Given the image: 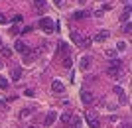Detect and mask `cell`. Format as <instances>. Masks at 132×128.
<instances>
[{"mask_svg": "<svg viewBox=\"0 0 132 128\" xmlns=\"http://www.w3.org/2000/svg\"><path fill=\"white\" fill-rule=\"evenodd\" d=\"M106 73H109L110 77H114V79H120L122 77V61L120 59H112L109 65V69H106Z\"/></svg>", "mask_w": 132, "mask_h": 128, "instance_id": "obj_1", "label": "cell"}, {"mask_svg": "<svg viewBox=\"0 0 132 128\" xmlns=\"http://www.w3.org/2000/svg\"><path fill=\"white\" fill-rule=\"evenodd\" d=\"M38 26L42 30H45V32H53V20H51V18H42Z\"/></svg>", "mask_w": 132, "mask_h": 128, "instance_id": "obj_2", "label": "cell"}, {"mask_svg": "<svg viewBox=\"0 0 132 128\" xmlns=\"http://www.w3.org/2000/svg\"><path fill=\"white\" fill-rule=\"evenodd\" d=\"M81 100H83V105L91 106L95 103V95L91 93V91H83V93H81Z\"/></svg>", "mask_w": 132, "mask_h": 128, "instance_id": "obj_3", "label": "cell"}, {"mask_svg": "<svg viewBox=\"0 0 132 128\" xmlns=\"http://www.w3.org/2000/svg\"><path fill=\"white\" fill-rule=\"evenodd\" d=\"M87 120L91 124V128H99V118H97V112L95 110H87Z\"/></svg>", "mask_w": 132, "mask_h": 128, "instance_id": "obj_4", "label": "cell"}, {"mask_svg": "<svg viewBox=\"0 0 132 128\" xmlns=\"http://www.w3.org/2000/svg\"><path fill=\"white\" fill-rule=\"evenodd\" d=\"M110 38V32L109 30H101L97 36H95V41H99V44H103V41H106V39Z\"/></svg>", "mask_w": 132, "mask_h": 128, "instance_id": "obj_5", "label": "cell"}, {"mask_svg": "<svg viewBox=\"0 0 132 128\" xmlns=\"http://www.w3.org/2000/svg\"><path fill=\"white\" fill-rule=\"evenodd\" d=\"M14 47H16V51H18V53H20V55H24V53H28V51H30V47H28V45L24 44L22 39H18Z\"/></svg>", "mask_w": 132, "mask_h": 128, "instance_id": "obj_6", "label": "cell"}, {"mask_svg": "<svg viewBox=\"0 0 132 128\" xmlns=\"http://www.w3.org/2000/svg\"><path fill=\"white\" fill-rule=\"evenodd\" d=\"M55 118H57V112L50 110V112H47V116H45V120H44V124H45V126H51V124L55 122Z\"/></svg>", "mask_w": 132, "mask_h": 128, "instance_id": "obj_7", "label": "cell"}, {"mask_svg": "<svg viewBox=\"0 0 132 128\" xmlns=\"http://www.w3.org/2000/svg\"><path fill=\"white\" fill-rule=\"evenodd\" d=\"M51 91H53V93H63V91H65V87H63V83H61V81H53V83H51Z\"/></svg>", "mask_w": 132, "mask_h": 128, "instance_id": "obj_8", "label": "cell"}, {"mask_svg": "<svg viewBox=\"0 0 132 128\" xmlns=\"http://www.w3.org/2000/svg\"><path fill=\"white\" fill-rule=\"evenodd\" d=\"M79 63H81V69H83V71H87L89 67H91V57L83 55V57H81V61H79Z\"/></svg>", "mask_w": 132, "mask_h": 128, "instance_id": "obj_9", "label": "cell"}, {"mask_svg": "<svg viewBox=\"0 0 132 128\" xmlns=\"http://www.w3.org/2000/svg\"><path fill=\"white\" fill-rule=\"evenodd\" d=\"M87 16H89L87 10H77V12H73V18H75V20H83V18H87Z\"/></svg>", "mask_w": 132, "mask_h": 128, "instance_id": "obj_10", "label": "cell"}, {"mask_svg": "<svg viewBox=\"0 0 132 128\" xmlns=\"http://www.w3.org/2000/svg\"><path fill=\"white\" fill-rule=\"evenodd\" d=\"M20 77H22V69H20V67H14V69H12V81H20Z\"/></svg>", "mask_w": 132, "mask_h": 128, "instance_id": "obj_11", "label": "cell"}, {"mask_svg": "<svg viewBox=\"0 0 132 128\" xmlns=\"http://www.w3.org/2000/svg\"><path fill=\"white\" fill-rule=\"evenodd\" d=\"M130 12H132V8H130V6H126V8H124V12H122V16H120V22H128Z\"/></svg>", "mask_w": 132, "mask_h": 128, "instance_id": "obj_12", "label": "cell"}, {"mask_svg": "<svg viewBox=\"0 0 132 128\" xmlns=\"http://www.w3.org/2000/svg\"><path fill=\"white\" fill-rule=\"evenodd\" d=\"M91 41H93L91 38L83 36V38H81V41H79V47H89V45H91Z\"/></svg>", "mask_w": 132, "mask_h": 128, "instance_id": "obj_13", "label": "cell"}, {"mask_svg": "<svg viewBox=\"0 0 132 128\" xmlns=\"http://www.w3.org/2000/svg\"><path fill=\"white\" fill-rule=\"evenodd\" d=\"M34 8L36 10H45V0H34Z\"/></svg>", "mask_w": 132, "mask_h": 128, "instance_id": "obj_14", "label": "cell"}, {"mask_svg": "<svg viewBox=\"0 0 132 128\" xmlns=\"http://www.w3.org/2000/svg\"><path fill=\"white\" fill-rule=\"evenodd\" d=\"M105 55L109 57V59H114L116 57V49L114 47H109V49H105Z\"/></svg>", "mask_w": 132, "mask_h": 128, "instance_id": "obj_15", "label": "cell"}, {"mask_svg": "<svg viewBox=\"0 0 132 128\" xmlns=\"http://www.w3.org/2000/svg\"><path fill=\"white\" fill-rule=\"evenodd\" d=\"M67 53H69V47H67V44L61 41L59 44V55H67Z\"/></svg>", "mask_w": 132, "mask_h": 128, "instance_id": "obj_16", "label": "cell"}, {"mask_svg": "<svg viewBox=\"0 0 132 128\" xmlns=\"http://www.w3.org/2000/svg\"><path fill=\"white\" fill-rule=\"evenodd\" d=\"M71 116H73V114H71V112H69V110H67V112H63V116H61V122H63V124H69V120H71Z\"/></svg>", "mask_w": 132, "mask_h": 128, "instance_id": "obj_17", "label": "cell"}, {"mask_svg": "<svg viewBox=\"0 0 132 128\" xmlns=\"http://www.w3.org/2000/svg\"><path fill=\"white\" fill-rule=\"evenodd\" d=\"M81 38H83V36H81L79 32H71V39H73L77 45H79V41H81Z\"/></svg>", "mask_w": 132, "mask_h": 128, "instance_id": "obj_18", "label": "cell"}, {"mask_svg": "<svg viewBox=\"0 0 132 128\" xmlns=\"http://www.w3.org/2000/svg\"><path fill=\"white\" fill-rule=\"evenodd\" d=\"M61 65L65 67V69H69V67H71V55H65V57H63V63H61Z\"/></svg>", "mask_w": 132, "mask_h": 128, "instance_id": "obj_19", "label": "cell"}, {"mask_svg": "<svg viewBox=\"0 0 132 128\" xmlns=\"http://www.w3.org/2000/svg\"><path fill=\"white\" fill-rule=\"evenodd\" d=\"M122 32H124V33H132V24H130V22H124V26H122Z\"/></svg>", "mask_w": 132, "mask_h": 128, "instance_id": "obj_20", "label": "cell"}, {"mask_svg": "<svg viewBox=\"0 0 132 128\" xmlns=\"http://www.w3.org/2000/svg\"><path fill=\"white\" fill-rule=\"evenodd\" d=\"M116 49H118V51H126L128 49L126 41H118V44H116Z\"/></svg>", "mask_w": 132, "mask_h": 128, "instance_id": "obj_21", "label": "cell"}, {"mask_svg": "<svg viewBox=\"0 0 132 128\" xmlns=\"http://www.w3.org/2000/svg\"><path fill=\"white\" fill-rule=\"evenodd\" d=\"M69 122H73V128H81V120H79L77 116H71V120Z\"/></svg>", "mask_w": 132, "mask_h": 128, "instance_id": "obj_22", "label": "cell"}, {"mask_svg": "<svg viewBox=\"0 0 132 128\" xmlns=\"http://www.w3.org/2000/svg\"><path fill=\"white\" fill-rule=\"evenodd\" d=\"M0 51H2V55H4V57H12V49H8V47H4V45H2V49H0Z\"/></svg>", "mask_w": 132, "mask_h": 128, "instance_id": "obj_23", "label": "cell"}, {"mask_svg": "<svg viewBox=\"0 0 132 128\" xmlns=\"http://www.w3.org/2000/svg\"><path fill=\"white\" fill-rule=\"evenodd\" d=\"M22 20H24V16H20V14H16V16L12 18V22H14V24H20Z\"/></svg>", "mask_w": 132, "mask_h": 128, "instance_id": "obj_24", "label": "cell"}, {"mask_svg": "<svg viewBox=\"0 0 132 128\" xmlns=\"http://www.w3.org/2000/svg\"><path fill=\"white\" fill-rule=\"evenodd\" d=\"M6 87H8V81L4 77H0V89H6Z\"/></svg>", "mask_w": 132, "mask_h": 128, "instance_id": "obj_25", "label": "cell"}, {"mask_svg": "<svg viewBox=\"0 0 132 128\" xmlns=\"http://www.w3.org/2000/svg\"><path fill=\"white\" fill-rule=\"evenodd\" d=\"M20 116L22 118H26V116H30V108H24L22 112H20Z\"/></svg>", "mask_w": 132, "mask_h": 128, "instance_id": "obj_26", "label": "cell"}, {"mask_svg": "<svg viewBox=\"0 0 132 128\" xmlns=\"http://www.w3.org/2000/svg\"><path fill=\"white\" fill-rule=\"evenodd\" d=\"M114 93H116V95H118V97H120V95H124V91H122L120 87H116V89H114Z\"/></svg>", "mask_w": 132, "mask_h": 128, "instance_id": "obj_27", "label": "cell"}, {"mask_svg": "<svg viewBox=\"0 0 132 128\" xmlns=\"http://www.w3.org/2000/svg\"><path fill=\"white\" fill-rule=\"evenodd\" d=\"M6 22H8V18H6L4 14H0V24H6Z\"/></svg>", "mask_w": 132, "mask_h": 128, "instance_id": "obj_28", "label": "cell"}, {"mask_svg": "<svg viewBox=\"0 0 132 128\" xmlns=\"http://www.w3.org/2000/svg\"><path fill=\"white\" fill-rule=\"evenodd\" d=\"M32 30H34L32 26H26V28H24V32H22V33H30V32H32Z\"/></svg>", "mask_w": 132, "mask_h": 128, "instance_id": "obj_29", "label": "cell"}, {"mask_svg": "<svg viewBox=\"0 0 132 128\" xmlns=\"http://www.w3.org/2000/svg\"><path fill=\"white\" fill-rule=\"evenodd\" d=\"M53 4L55 6H63V0H53Z\"/></svg>", "mask_w": 132, "mask_h": 128, "instance_id": "obj_30", "label": "cell"}, {"mask_svg": "<svg viewBox=\"0 0 132 128\" xmlns=\"http://www.w3.org/2000/svg\"><path fill=\"white\" fill-rule=\"evenodd\" d=\"M4 65H6V63H4V61H2V59H0V69H2V67H4Z\"/></svg>", "mask_w": 132, "mask_h": 128, "instance_id": "obj_31", "label": "cell"}, {"mask_svg": "<svg viewBox=\"0 0 132 128\" xmlns=\"http://www.w3.org/2000/svg\"><path fill=\"white\" fill-rule=\"evenodd\" d=\"M120 128H130V124H122V126Z\"/></svg>", "mask_w": 132, "mask_h": 128, "instance_id": "obj_32", "label": "cell"}, {"mask_svg": "<svg viewBox=\"0 0 132 128\" xmlns=\"http://www.w3.org/2000/svg\"><path fill=\"white\" fill-rule=\"evenodd\" d=\"M77 2H79V4H85V2H87V0H77Z\"/></svg>", "mask_w": 132, "mask_h": 128, "instance_id": "obj_33", "label": "cell"}, {"mask_svg": "<svg viewBox=\"0 0 132 128\" xmlns=\"http://www.w3.org/2000/svg\"><path fill=\"white\" fill-rule=\"evenodd\" d=\"M2 45H4V41H2V38H0V47H2Z\"/></svg>", "mask_w": 132, "mask_h": 128, "instance_id": "obj_34", "label": "cell"}, {"mask_svg": "<svg viewBox=\"0 0 132 128\" xmlns=\"http://www.w3.org/2000/svg\"><path fill=\"white\" fill-rule=\"evenodd\" d=\"M28 128H36V126H28Z\"/></svg>", "mask_w": 132, "mask_h": 128, "instance_id": "obj_35", "label": "cell"}]
</instances>
